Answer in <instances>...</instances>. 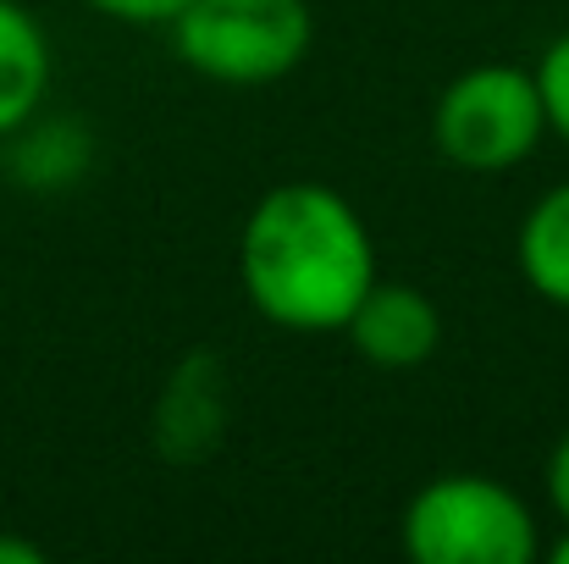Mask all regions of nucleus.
<instances>
[{
	"label": "nucleus",
	"mask_w": 569,
	"mask_h": 564,
	"mask_svg": "<svg viewBox=\"0 0 569 564\" xmlns=\"http://www.w3.org/2000/svg\"><path fill=\"white\" fill-rule=\"evenodd\" d=\"M377 283V238L332 184L266 188L238 227V288L282 333H343Z\"/></svg>",
	"instance_id": "f257e3e1"
},
{
	"label": "nucleus",
	"mask_w": 569,
	"mask_h": 564,
	"mask_svg": "<svg viewBox=\"0 0 569 564\" xmlns=\"http://www.w3.org/2000/svg\"><path fill=\"white\" fill-rule=\"evenodd\" d=\"M398 543L415 564H537L542 521L509 482L448 471L415 487L398 521Z\"/></svg>",
	"instance_id": "f03ea898"
},
{
	"label": "nucleus",
	"mask_w": 569,
	"mask_h": 564,
	"mask_svg": "<svg viewBox=\"0 0 569 564\" xmlns=\"http://www.w3.org/2000/svg\"><path fill=\"white\" fill-rule=\"evenodd\" d=\"M167 28L178 61L221 89H271L316 44L310 0H189Z\"/></svg>",
	"instance_id": "7ed1b4c3"
},
{
	"label": "nucleus",
	"mask_w": 569,
	"mask_h": 564,
	"mask_svg": "<svg viewBox=\"0 0 569 564\" xmlns=\"http://www.w3.org/2000/svg\"><path fill=\"white\" fill-rule=\"evenodd\" d=\"M548 139V106L531 67L515 61H476L431 106V145L448 167L498 178L537 156Z\"/></svg>",
	"instance_id": "20e7f679"
},
{
	"label": "nucleus",
	"mask_w": 569,
	"mask_h": 564,
	"mask_svg": "<svg viewBox=\"0 0 569 564\" xmlns=\"http://www.w3.org/2000/svg\"><path fill=\"white\" fill-rule=\"evenodd\" d=\"M227 415H232V393H227V366L216 355H183L172 376L156 393V415H150V437L161 459L193 465L204 454L221 448L227 437Z\"/></svg>",
	"instance_id": "39448f33"
},
{
	"label": "nucleus",
	"mask_w": 569,
	"mask_h": 564,
	"mask_svg": "<svg viewBox=\"0 0 569 564\" xmlns=\"http://www.w3.org/2000/svg\"><path fill=\"white\" fill-rule=\"evenodd\" d=\"M349 344L360 360H371L377 372H415L437 355L442 344V316L431 305L426 288L415 283H371V294L355 305L349 316Z\"/></svg>",
	"instance_id": "423d86ee"
},
{
	"label": "nucleus",
	"mask_w": 569,
	"mask_h": 564,
	"mask_svg": "<svg viewBox=\"0 0 569 564\" xmlns=\"http://www.w3.org/2000/svg\"><path fill=\"white\" fill-rule=\"evenodd\" d=\"M56 78L50 33L22 0H0V139H11L28 117L44 111Z\"/></svg>",
	"instance_id": "0eeeda50"
},
{
	"label": "nucleus",
	"mask_w": 569,
	"mask_h": 564,
	"mask_svg": "<svg viewBox=\"0 0 569 564\" xmlns=\"http://www.w3.org/2000/svg\"><path fill=\"white\" fill-rule=\"evenodd\" d=\"M515 266L542 305L569 310V184H553L548 194H537L531 210L520 216Z\"/></svg>",
	"instance_id": "6e6552de"
},
{
	"label": "nucleus",
	"mask_w": 569,
	"mask_h": 564,
	"mask_svg": "<svg viewBox=\"0 0 569 564\" xmlns=\"http://www.w3.org/2000/svg\"><path fill=\"white\" fill-rule=\"evenodd\" d=\"M6 172L28 188H67L89 172V133L72 117H28L11 139Z\"/></svg>",
	"instance_id": "1a4fd4ad"
},
{
	"label": "nucleus",
	"mask_w": 569,
	"mask_h": 564,
	"mask_svg": "<svg viewBox=\"0 0 569 564\" xmlns=\"http://www.w3.org/2000/svg\"><path fill=\"white\" fill-rule=\"evenodd\" d=\"M531 72H537V89H542V106H548V133H559L569 145V28L542 50V61Z\"/></svg>",
	"instance_id": "9d476101"
},
{
	"label": "nucleus",
	"mask_w": 569,
	"mask_h": 564,
	"mask_svg": "<svg viewBox=\"0 0 569 564\" xmlns=\"http://www.w3.org/2000/svg\"><path fill=\"white\" fill-rule=\"evenodd\" d=\"M83 6L111 22H128V28H167L189 0H83Z\"/></svg>",
	"instance_id": "9b49d317"
},
{
	"label": "nucleus",
	"mask_w": 569,
	"mask_h": 564,
	"mask_svg": "<svg viewBox=\"0 0 569 564\" xmlns=\"http://www.w3.org/2000/svg\"><path fill=\"white\" fill-rule=\"evenodd\" d=\"M542 487H548L553 515L569 526V432L553 443V454H548V465H542Z\"/></svg>",
	"instance_id": "f8f14e48"
},
{
	"label": "nucleus",
	"mask_w": 569,
	"mask_h": 564,
	"mask_svg": "<svg viewBox=\"0 0 569 564\" xmlns=\"http://www.w3.org/2000/svg\"><path fill=\"white\" fill-rule=\"evenodd\" d=\"M0 564H44V548L28 537H6L0 532Z\"/></svg>",
	"instance_id": "ddd939ff"
},
{
	"label": "nucleus",
	"mask_w": 569,
	"mask_h": 564,
	"mask_svg": "<svg viewBox=\"0 0 569 564\" xmlns=\"http://www.w3.org/2000/svg\"><path fill=\"white\" fill-rule=\"evenodd\" d=\"M542 554H548L553 564H569V526L559 532V537H553V543H542Z\"/></svg>",
	"instance_id": "4468645a"
}]
</instances>
